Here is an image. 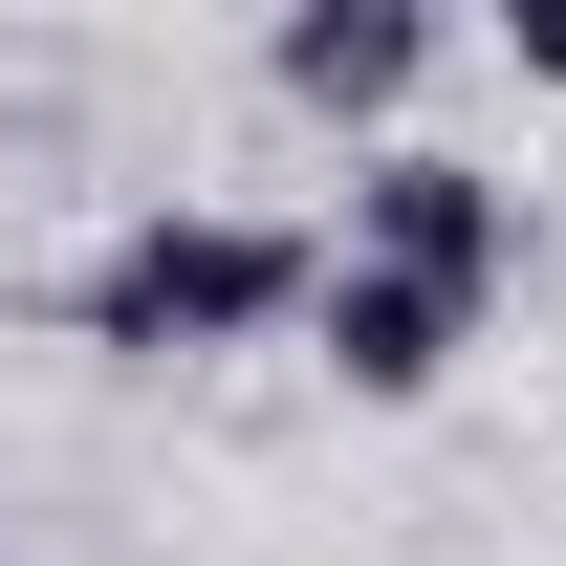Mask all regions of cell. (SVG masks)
Segmentation results:
<instances>
[{
    "label": "cell",
    "instance_id": "3957f363",
    "mask_svg": "<svg viewBox=\"0 0 566 566\" xmlns=\"http://www.w3.org/2000/svg\"><path fill=\"white\" fill-rule=\"evenodd\" d=\"M458 349H480V305H436V283H370V262H327V283H305V370H327L349 415H415Z\"/></svg>",
    "mask_w": 566,
    "mask_h": 566
},
{
    "label": "cell",
    "instance_id": "277c9868",
    "mask_svg": "<svg viewBox=\"0 0 566 566\" xmlns=\"http://www.w3.org/2000/svg\"><path fill=\"white\" fill-rule=\"evenodd\" d=\"M262 87L327 109V132H392V109L436 87V22H415V0H305V22L262 44Z\"/></svg>",
    "mask_w": 566,
    "mask_h": 566
},
{
    "label": "cell",
    "instance_id": "5b68a950",
    "mask_svg": "<svg viewBox=\"0 0 566 566\" xmlns=\"http://www.w3.org/2000/svg\"><path fill=\"white\" fill-rule=\"evenodd\" d=\"M523 66H545V87H566V22H523Z\"/></svg>",
    "mask_w": 566,
    "mask_h": 566
},
{
    "label": "cell",
    "instance_id": "7a4b0ae2",
    "mask_svg": "<svg viewBox=\"0 0 566 566\" xmlns=\"http://www.w3.org/2000/svg\"><path fill=\"white\" fill-rule=\"evenodd\" d=\"M327 262H370V283H436V305H480V283L523 262V175H480V153L392 132V153H349V218H327Z\"/></svg>",
    "mask_w": 566,
    "mask_h": 566
},
{
    "label": "cell",
    "instance_id": "6da1fadb",
    "mask_svg": "<svg viewBox=\"0 0 566 566\" xmlns=\"http://www.w3.org/2000/svg\"><path fill=\"white\" fill-rule=\"evenodd\" d=\"M305 283H327L305 218H262V197H132V218L66 262V327H87L109 370H218V349H283Z\"/></svg>",
    "mask_w": 566,
    "mask_h": 566
}]
</instances>
